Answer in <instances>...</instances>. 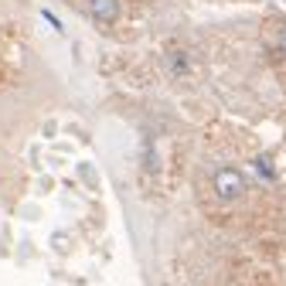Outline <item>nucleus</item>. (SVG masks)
<instances>
[{
  "label": "nucleus",
  "instance_id": "f257e3e1",
  "mask_svg": "<svg viewBox=\"0 0 286 286\" xmlns=\"http://www.w3.org/2000/svg\"><path fill=\"white\" fill-rule=\"evenodd\" d=\"M211 184H215V195L221 198V201H239L242 195H245V174L239 171V167H218L215 177H211Z\"/></svg>",
  "mask_w": 286,
  "mask_h": 286
},
{
  "label": "nucleus",
  "instance_id": "f03ea898",
  "mask_svg": "<svg viewBox=\"0 0 286 286\" xmlns=\"http://www.w3.org/2000/svg\"><path fill=\"white\" fill-rule=\"evenodd\" d=\"M89 14L96 21H116L119 17V0H89Z\"/></svg>",
  "mask_w": 286,
  "mask_h": 286
},
{
  "label": "nucleus",
  "instance_id": "7ed1b4c3",
  "mask_svg": "<svg viewBox=\"0 0 286 286\" xmlns=\"http://www.w3.org/2000/svg\"><path fill=\"white\" fill-rule=\"evenodd\" d=\"M41 17H45V21H48V24H51V27H55L58 35H61V31H65V24L58 21V17H55V14H51V11H48V7H45V11H41Z\"/></svg>",
  "mask_w": 286,
  "mask_h": 286
},
{
  "label": "nucleus",
  "instance_id": "20e7f679",
  "mask_svg": "<svg viewBox=\"0 0 286 286\" xmlns=\"http://www.w3.org/2000/svg\"><path fill=\"white\" fill-rule=\"evenodd\" d=\"M171 65L177 69V75H184V72H187V61H184V55H174V58H171Z\"/></svg>",
  "mask_w": 286,
  "mask_h": 286
},
{
  "label": "nucleus",
  "instance_id": "39448f33",
  "mask_svg": "<svg viewBox=\"0 0 286 286\" xmlns=\"http://www.w3.org/2000/svg\"><path fill=\"white\" fill-rule=\"evenodd\" d=\"M276 45H279V48H283V51H286V24H283V27H279V35H276Z\"/></svg>",
  "mask_w": 286,
  "mask_h": 286
}]
</instances>
